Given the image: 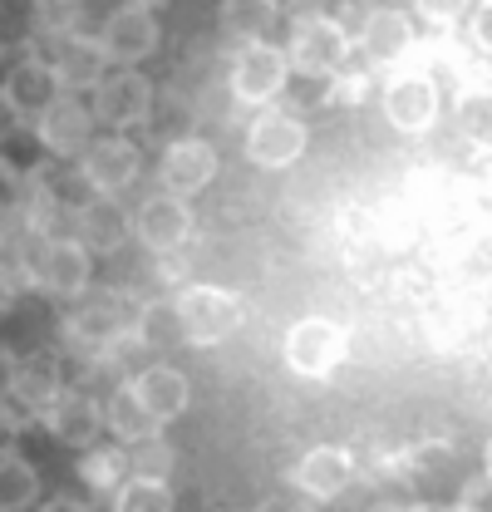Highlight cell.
Here are the masks:
<instances>
[{
  "instance_id": "ab89813d",
  "label": "cell",
  "mask_w": 492,
  "mask_h": 512,
  "mask_svg": "<svg viewBox=\"0 0 492 512\" xmlns=\"http://www.w3.org/2000/svg\"><path fill=\"white\" fill-rule=\"evenodd\" d=\"M404 512H453V503H448V508H443V503H409Z\"/></svg>"
},
{
  "instance_id": "e575fe53",
  "label": "cell",
  "mask_w": 492,
  "mask_h": 512,
  "mask_svg": "<svg viewBox=\"0 0 492 512\" xmlns=\"http://www.w3.org/2000/svg\"><path fill=\"white\" fill-rule=\"evenodd\" d=\"M35 512H94L84 498H69V493H55V498H45Z\"/></svg>"
},
{
  "instance_id": "cb8c5ba5",
  "label": "cell",
  "mask_w": 492,
  "mask_h": 512,
  "mask_svg": "<svg viewBox=\"0 0 492 512\" xmlns=\"http://www.w3.org/2000/svg\"><path fill=\"white\" fill-rule=\"evenodd\" d=\"M271 25H276V5H266V0H232V5L217 10V30H222V40L232 50L266 45Z\"/></svg>"
},
{
  "instance_id": "b9f144b4",
  "label": "cell",
  "mask_w": 492,
  "mask_h": 512,
  "mask_svg": "<svg viewBox=\"0 0 492 512\" xmlns=\"http://www.w3.org/2000/svg\"><path fill=\"white\" fill-rule=\"evenodd\" d=\"M0 25H5V10H0Z\"/></svg>"
},
{
  "instance_id": "d6a6232c",
  "label": "cell",
  "mask_w": 492,
  "mask_h": 512,
  "mask_svg": "<svg viewBox=\"0 0 492 512\" xmlns=\"http://www.w3.org/2000/svg\"><path fill=\"white\" fill-rule=\"evenodd\" d=\"M492 508V488H488V473H473L458 498H453V512H488Z\"/></svg>"
},
{
  "instance_id": "f546056e",
  "label": "cell",
  "mask_w": 492,
  "mask_h": 512,
  "mask_svg": "<svg viewBox=\"0 0 492 512\" xmlns=\"http://www.w3.org/2000/svg\"><path fill=\"white\" fill-rule=\"evenodd\" d=\"M178 468V448L168 444L163 434L143 439V444L128 448V478H153V483H168V473Z\"/></svg>"
},
{
  "instance_id": "9c48e42d",
  "label": "cell",
  "mask_w": 492,
  "mask_h": 512,
  "mask_svg": "<svg viewBox=\"0 0 492 512\" xmlns=\"http://www.w3.org/2000/svg\"><path fill=\"white\" fill-rule=\"evenodd\" d=\"M99 45H104L109 69H138L163 45V20H158L153 5H119V10H109Z\"/></svg>"
},
{
  "instance_id": "52a82bcc",
  "label": "cell",
  "mask_w": 492,
  "mask_h": 512,
  "mask_svg": "<svg viewBox=\"0 0 492 512\" xmlns=\"http://www.w3.org/2000/svg\"><path fill=\"white\" fill-rule=\"evenodd\" d=\"M355 55V45L325 20V10H310L291 20V40H286V64L291 74H340Z\"/></svg>"
},
{
  "instance_id": "83f0119b",
  "label": "cell",
  "mask_w": 492,
  "mask_h": 512,
  "mask_svg": "<svg viewBox=\"0 0 492 512\" xmlns=\"http://www.w3.org/2000/svg\"><path fill=\"white\" fill-rule=\"evenodd\" d=\"M276 104L291 109L296 119H310V114L330 109L335 104V74H291Z\"/></svg>"
},
{
  "instance_id": "f35d334b",
  "label": "cell",
  "mask_w": 492,
  "mask_h": 512,
  "mask_svg": "<svg viewBox=\"0 0 492 512\" xmlns=\"http://www.w3.org/2000/svg\"><path fill=\"white\" fill-rule=\"evenodd\" d=\"M20 124H25V119H15V109H10V104L0 99V138H5V133H15Z\"/></svg>"
},
{
  "instance_id": "d6986e66",
  "label": "cell",
  "mask_w": 492,
  "mask_h": 512,
  "mask_svg": "<svg viewBox=\"0 0 492 512\" xmlns=\"http://www.w3.org/2000/svg\"><path fill=\"white\" fill-rule=\"evenodd\" d=\"M64 389V365L60 355H15V375H10V389H5V399L10 404H20L35 424H40V414L60 399Z\"/></svg>"
},
{
  "instance_id": "4316f807",
  "label": "cell",
  "mask_w": 492,
  "mask_h": 512,
  "mask_svg": "<svg viewBox=\"0 0 492 512\" xmlns=\"http://www.w3.org/2000/svg\"><path fill=\"white\" fill-rule=\"evenodd\" d=\"M40 498V473L25 453L0 448V512H25Z\"/></svg>"
},
{
  "instance_id": "74e56055",
  "label": "cell",
  "mask_w": 492,
  "mask_h": 512,
  "mask_svg": "<svg viewBox=\"0 0 492 512\" xmlns=\"http://www.w3.org/2000/svg\"><path fill=\"white\" fill-rule=\"evenodd\" d=\"M251 512H306L301 503H291V498H266L261 508H251Z\"/></svg>"
},
{
  "instance_id": "7402d4cb",
  "label": "cell",
  "mask_w": 492,
  "mask_h": 512,
  "mask_svg": "<svg viewBox=\"0 0 492 512\" xmlns=\"http://www.w3.org/2000/svg\"><path fill=\"white\" fill-rule=\"evenodd\" d=\"M128 345H133V350H178V345H187L173 296H153V301H138V306H133Z\"/></svg>"
},
{
  "instance_id": "8fae6325",
  "label": "cell",
  "mask_w": 492,
  "mask_h": 512,
  "mask_svg": "<svg viewBox=\"0 0 492 512\" xmlns=\"http://www.w3.org/2000/svg\"><path fill=\"white\" fill-rule=\"evenodd\" d=\"M291 79V64H286V50L281 45H251V50H237L232 60V99L242 109H266L281 99Z\"/></svg>"
},
{
  "instance_id": "836d02e7",
  "label": "cell",
  "mask_w": 492,
  "mask_h": 512,
  "mask_svg": "<svg viewBox=\"0 0 492 512\" xmlns=\"http://www.w3.org/2000/svg\"><path fill=\"white\" fill-rule=\"evenodd\" d=\"M463 15H468L463 5H424V0H419V5L409 10V20H414V25L424 20V25H433V30H448V25H463Z\"/></svg>"
},
{
  "instance_id": "f1b7e54d",
  "label": "cell",
  "mask_w": 492,
  "mask_h": 512,
  "mask_svg": "<svg viewBox=\"0 0 492 512\" xmlns=\"http://www.w3.org/2000/svg\"><path fill=\"white\" fill-rule=\"evenodd\" d=\"M173 483H153V478H123L109 493L114 512H173Z\"/></svg>"
},
{
  "instance_id": "6da1fadb",
  "label": "cell",
  "mask_w": 492,
  "mask_h": 512,
  "mask_svg": "<svg viewBox=\"0 0 492 512\" xmlns=\"http://www.w3.org/2000/svg\"><path fill=\"white\" fill-rule=\"evenodd\" d=\"M173 306H178V320H183V340L187 345H202V350L232 340L246 325V301L237 291H227V286L192 281V286H183L173 296Z\"/></svg>"
},
{
  "instance_id": "d4e9b609",
  "label": "cell",
  "mask_w": 492,
  "mask_h": 512,
  "mask_svg": "<svg viewBox=\"0 0 492 512\" xmlns=\"http://www.w3.org/2000/svg\"><path fill=\"white\" fill-rule=\"evenodd\" d=\"M104 429H109L114 444H123V448L143 444V439H153V434H163V424L138 404V394L128 389V380L114 384V394H109V404H104Z\"/></svg>"
},
{
  "instance_id": "7c38bea8",
  "label": "cell",
  "mask_w": 492,
  "mask_h": 512,
  "mask_svg": "<svg viewBox=\"0 0 492 512\" xmlns=\"http://www.w3.org/2000/svg\"><path fill=\"white\" fill-rule=\"evenodd\" d=\"M443 114V94L429 69H404L384 84V119L399 133H429Z\"/></svg>"
},
{
  "instance_id": "5b68a950",
  "label": "cell",
  "mask_w": 492,
  "mask_h": 512,
  "mask_svg": "<svg viewBox=\"0 0 492 512\" xmlns=\"http://www.w3.org/2000/svg\"><path fill=\"white\" fill-rule=\"evenodd\" d=\"M89 114L94 124H104L109 133H123L128 128H143L153 119V84L143 69H109L99 79V89L89 94Z\"/></svg>"
},
{
  "instance_id": "9a60e30c",
  "label": "cell",
  "mask_w": 492,
  "mask_h": 512,
  "mask_svg": "<svg viewBox=\"0 0 492 512\" xmlns=\"http://www.w3.org/2000/svg\"><path fill=\"white\" fill-rule=\"evenodd\" d=\"M35 138H40V148H45L55 163L79 158V153L94 143V114H89V104L74 99V94H60V99L35 119Z\"/></svg>"
},
{
  "instance_id": "1f68e13d",
  "label": "cell",
  "mask_w": 492,
  "mask_h": 512,
  "mask_svg": "<svg viewBox=\"0 0 492 512\" xmlns=\"http://www.w3.org/2000/svg\"><path fill=\"white\" fill-rule=\"evenodd\" d=\"M369 10H374V5H335V10H325V20H330L350 45H360V35H365V25H369Z\"/></svg>"
},
{
  "instance_id": "ba28073f",
  "label": "cell",
  "mask_w": 492,
  "mask_h": 512,
  "mask_svg": "<svg viewBox=\"0 0 492 512\" xmlns=\"http://www.w3.org/2000/svg\"><path fill=\"white\" fill-rule=\"evenodd\" d=\"M128 237L143 242V252L173 256L192 242V207L173 192H148L133 212H128Z\"/></svg>"
},
{
  "instance_id": "ac0fdd59",
  "label": "cell",
  "mask_w": 492,
  "mask_h": 512,
  "mask_svg": "<svg viewBox=\"0 0 492 512\" xmlns=\"http://www.w3.org/2000/svg\"><path fill=\"white\" fill-rule=\"evenodd\" d=\"M0 99L15 109V119H40L55 99H60V84H55V74H50V64L40 60V55H20V60L5 69V79H0Z\"/></svg>"
},
{
  "instance_id": "8d00e7d4",
  "label": "cell",
  "mask_w": 492,
  "mask_h": 512,
  "mask_svg": "<svg viewBox=\"0 0 492 512\" xmlns=\"http://www.w3.org/2000/svg\"><path fill=\"white\" fill-rule=\"evenodd\" d=\"M10 375H15V355H10V345H0V394L10 389Z\"/></svg>"
},
{
  "instance_id": "ffe728a7",
  "label": "cell",
  "mask_w": 492,
  "mask_h": 512,
  "mask_svg": "<svg viewBox=\"0 0 492 512\" xmlns=\"http://www.w3.org/2000/svg\"><path fill=\"white\" fill-rule=\"evenodd\" d=\"M128 389L138 394V404L158 419V424H173V419H183L187 404H192V384L178 365H143Z\"/></svg>"
},
{
  "instance_id": "2e32d148",
  "label": "cell",
  "mask_w": 492,
  "mask_h": 512,
  "mask_svg": "<svg viewBox=\"0 0 492 512\" xmlns=\"http://www.w3.org/2000/svg\"><path fill=\"white\" fill-rule=\"evenodd\" d=\"M355 478H360V458H355L350 448H340V444L310 448L306 458L291 468V483H296L306 498H315V503H330V498H340V493H345Z\"/></svg>"
},
{
  "instance_id": "484cf974",
  "label": "cell",
  "mask_w": 492,
  "mask_h": 512,
  "mask_svg": "<svg viewBox=\"0 0 492 512\" xmlns=\"http://www.w3.org/2000/svg\"><path fill=\"white\" fill-rule=\"evenodd\" d=\"M74 473H79V483H84L89 493L109 498L123 478H128V448H123V444H104V439H99V444H89V448H79Z\"/></svg>"
},
{
  "instance_id": "5bb4252c",
  "label": "cell",
  "mask_w": 492,
  "mask_h": 512,
  "mask_svg": "<svg viewBox=\"0 0 492 512\" xmlns=\"http://www.w3.org/2000/svg\"><path fill=\"white\" fill-rule=\"evenodd\" d=\"M217 148L207 138H173L158 158V192H173V197H197L202 188H212L217 178Z\"/></svg>"
},
{
  "instance_id": "3957f363",
  "label": "cell",
  "mask_w": 492,
  "mask_h": 512,
  "mask_svg": "<svg viewBox=\"0 0 492 512\" xmlns=\"http://www.w3.org/2000/svg\"><path fill=\"white\" fill-rule=\"evenodd\" d=\"M281 355H286V365H291L296 375L325 380V375H335V370L345 365V355H350V335H345L340 320L306 316V320H296V325L286 330Z\"/></svg>"
},
{
  "instance_id": "44dd1931",
  "label": "cell",
  "mask_w": 492,
  "mask_h": 512,
  "mask_svg": "<svg viewBox=\"0 0 492 512\" xmlns=\"http://www.w3.org/2000/svg\"><path fill=\"white\" fill-rule=\"evenodd\" d=\"M74 242L89 256L123 252V242H128V212H123L114 197H89L74 212Z\"/></svg>"
},
{
  "instance_id": "e0dca14e",
  "label": "cell",
  "mask_w": 492,
  "mask_h": 512,
  "mask_svg": "<svg viewBox=\"0 0 492 512\" xmlns=\"http://www.w3.org/2000/svg\"><path fill=\"white\" fill-rule=\"evenodd\" d=\"M414 45H419V25L409 20V10H379L374 5L355 50H365V64L379 74V69H394V64L409 60Z\"/></svg>"
},
{
  "instance_id": "4dcf8cb0",
  "label": "cell",
  "mask_w": 492,
  "mask_h": 512,
  "mask_svg": "<svg viewBox=\"0 0 492 512\" xmlns=\"http://www.w3.org/2000/svg\"><path fill=\"white\" fill-rule=\"evenodd\" d=\"M374 89V69L369 64H345L335 74V104H365Z\"/></svg>"
},
{
  "instance_id": "d590c367",
  "label": "cell",
  "mask_w": 492,
  "mask_h": 512,
  "mask_svg": "<svg viewBox=\"0 0 492 512\" xmlns=\"http://www.w3.org/2000/svg\"><path fill=\"white\" fill-rule=\"evenodd\" d=\"M468 20H473V45L483 50V45H488V5H478V10H468Z\"/></svg>"
},
{
  "instance_id": "60d3db41",
  "label": "cell",
  "mask_w": 492,
  "mask_h": 512,
  "mask_svg": "<svg viewBox=\"0 0 492 512\" xmlns=\"http://www.w3.org/2000/svg\"><path fill=\"white\" fill-rule=\"evenodd\" d=\"M212 512H237V508H212Z\"/></svg>"
},
{
  "instance_id": "277c9868",
  "label": "cell",
  "mask_w": 492,
  "mask_h": 512,
  "mask_svg": "<svg viewBox=\"0 0 492 512\" xmlns=\"http://www.w3.org/2000/svg\"><path fill=\"white\" fill-rule=\"evenodd\" d=\"M35 40H40V35H35ZM35 55L50 64V74H55L60 94H74V99H79V94H94V89H99V79L109 74L104 45H99V35H89V30L40 40V45H35Z\"/></svg>"
},
{
  "instance_id": "4fadbf2b",
  "label": "cell",
  "mask_w": 492,
  "mask_h": 512,
  "mask_svg": "<svg viewBox=\"0 0 492 512\" xmlns=\"http://www.w3.org/2000/svg\"><path fill=\"white\" fill-rule=\"evenodd\" d=\"M40 424L50 429V439L64 448H89L104 439V399L84 384H64L60 399L40 414Z\"/></svg>"
},
{
  "instance_id": "7a4b0ae2",
  "label": "cell",
  "mask_w": 492,
  "mask_h": 512,
  "mask_svg": "<svg viewBox=\"0 0 492 512\" xmlns=\"http://www.w3.org/2000/svg\"><path fill=\"white\" fill-rule=\"evenodd\" d=\"M20 261L30 271V286H40L50 301H64V306L79 301L94 286V256L84 252L74 237H50V242L30 237V252Z\"/></svg>"
},
{
  "instance_id": "8992f818",
  "label": "cell",
  "mask_w": 492,
  "mask_h": 512,
  "mask_svg": "<svg viewBox=\"0 0 492 512\" xmlns=\"http://www.w3.org/2000/svg\"><path fill=\"white\" fill-rule=\"evenodd\" d=\"M306 138L310 128L306 119H296L291 109H281V104H266V109H256V119L246 124V158L256 163V168H266V173H281V168H291L301 153H306Z\"/></svg>"
},
{
  "instance_id": "603a6c76",
  "label": "cell",
  "mask_w": 492,
  "mask_h": 512,
  "mask_svg": "<svg viewBox=\"0 0 492 512\" xmlns=\"http://www.w3.org/2000/svg\"><path fill=\"white\" fill-rule=\"evenodd\" d=\"M45 168H50V153L40 148V138H35L30 124H20L15 133L0 138V178H5L15 192H25Z\"/></svg>"
},
{
  "instance_id": "30bf717a",
  "label": "cell",
  "mask_w": 492,
  "mask_h": 512,
  "mask_svg": "<svg viewBox=\"0 0 492 512\" xmlns=\"http://www.w3.org/2000/svg\"><path fill=\"white\" fill-rule=\"evenodd\" d=\"M74 168L84 173V183L94 188V197H119V192H128L138 183L143 153H138V143L123 138V133H94V143L79 153Z\"/></svg>"
}]
</instances>
